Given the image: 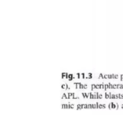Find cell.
I'll return each instance as SVG.
<instances>
[{
  "instance_id": "cell-1",
  "label": "cell",
  "mask_w": 123,
  "mask_h": 115,
  "mask_svg": "<svg viewBox=\"0 0 123 115\" xmlns=\"http://www.w3.org/2000/svg\"><path fill=\"white\" fill-rule=\"evenodd\" d=\"M111 93L110 92H105V98L106 99H109Z\"/></svg>"
},
{
  "instance_id": "cell-2",
  "label": "cell",
  "mask_w": 123,
  "mask_h": 115,
  "mask_svg": "<svg viewBox=\"0 0 123 115\" xmlns=\"http://www.w3.org/2000/svg\"><path fill=\"white\" fill-rule=\"evenodd\" d=\"M66 78L68 79V74L67 73H62V79Z\"/></svg>"
},
{
  "instance_id": "cell-3",
  "label": "cell",
  "mask_w": 123,
  "mask_h": 115,
  "mask_svg": "<svg viewBox=\"0 0 123 115\" xmlns=\"http://www.w3.org/2000/svg\"><path fill=\"white\" fill-rule=\"evenodd\" d=\"M73 74H68V80H69V81H72V80L73 79Z\"/></svg>"
},
{
  "instance_id": "cell-4",
  "label": "cell",
  "mask_w": 123,
  "mask_h": 115,
  "mask_svg": "<svg viewBox=\"0 0 123 115\" xmlns=\"http://www.w3.org/2000/svg\"><path fill=\"white\" fill-rule=\"evenodd\" d=\"M68 95L70 99H73V97H74V93H68Z\"/></svg>"
},
{
  "instance_id": "cell-5",
  "label": "cell",
  "mask_w": 123,
  "mask_h": 115,
  "mask_svg": "<svg viewBox=\"0 0 123 115\" xmlns=\"http://www.w3.org/2000/svg\"><path fill=\"white\" fill-rule=\"evenodd\" d=\"M80 83H74V85L76 86V89H80Z\"/></svg>"
},
{
  "instance_id": "cell-6",
  "label": "cell",
  "mask_w": 123,
  "mask_h": 115,
  "mask_svg": "<svg viewBox=\"0 0 123 115\" xmlns=\"http://www.w3.org/2000/svg\"><path fill=\"white\" fill-rule=\"evenodd\" d=\"M67 87H68L67 84H62V85H61V87H62V89H64L67 90Z\"/></svg>"
},
{
  "instance_id": "cell-7",
  "label": "cell",
  "mask_w": 123,
  "mask_h": 115,
  "mask_svg": "<svg viewBox=\"0 0 123 115\" xmlns=\"http://www.w3.org/2000/svg\"><path fill=\"white\" fill-rule=\"evenodd\" d=\"M94 99H98V92H95V93H94Z\"/></svg>"
},
{
  "instance_id": "cell-8",
  "label": "cell",
  "mask_w": 123,
  "mask_h": 115,
  "mask_svg": "<svg viewBox=\"0 0 123 115\" xmlns=\"http://www.w3.org/2000/svg\"><path fill=\"white\" fill-rule=\"evenodd\" d=\"M100 89H105V83H102V84H100Z\"/></svg>"
},
{
  "instance_id": "cell-9",
  "label": "cell",
  "mask_w": 123,
  "mask_h": 115,
  "mask_svg": "<svg viewBox=\"0 0 123 115\" xmlns=\"http://www.w3.org/2000/svg\"><path fill=\"white\" fill-rule=\"evenodd\" d=\"M62 99H67V95L66 94V93H63V95H62Z\"/></svg>"
},
{
  "instance_id": "cell-10",
  "label": "cell",
  "mask_w": 123,
  "mask_h": 115,
  "mask_svg": "<svg viewBox=\"0 0 123 115\" xmlns=\"http://www.w3.org/2000/svg\"><path fill=\"white\" fill-rule=\"evenodd\" d=\"M95 89H96V85H95V84H92V85H91V91H94Z\"/></svg>"
},
{
  "instance_id": "cell-11",
  "label": "cell",
  "mask_w": 123,
  "mask_h": 115,
  "mask_svg": "<svg viewBox=\"0 0 123 115\" xmlns=\"http://www.w3.org/2000/svg\"><path fill=\"white\" fill-rule=\"evenodd\" d=\"M82 109V105H80V104H78V105H77V110H81Z\"/></svg>"
},
{
  "instance_id": "cell-12",
  "label": "cell",
  "mask_w": 123,
  "mask_h": 115,
  "mask_svg": "<svg viewBox=\"0 0 123 115\" xmlns=\"http://www.w3.org/2000/svg\"><path fill=\"white\" fill-rule=\"evenodd\" d=\"M82 109H88V104H82Z\"/></svg>"
},
{
  "instance_id": "cell-13",
  "label": "cell",
  "mask_w": 123,
  "mask_h": 115,
  "mask_svg": "<svg viewBox=\"0 0 123 115\" xmlns=\"http://www.w3.org/2000/svg\"><path fill=\"white\" fill-rule=\"evenodd\" d=\"M109 99H115V95L112 94V93H111V95Z\"/></svg>"
},
{
  "instance_id": "cell-14",
  "label": "cell",
  "mask_w": 123,
  "mask_h": 115,
  "mask_svg": "<svg viewBox=\"0 0 123 115\" xmlns=\"http://www.w3.org/2000/svg\"><path fill=\"white\" fill-rule=\"evenodd\" d=\"M105 91H106V90H108L109 88V85L108 84H105Z\"/></svg>"
},
{
  "instance_id": "cell-15",
  "label": "cell",
  "mask_w": 123,
  "mask_h": 115,
  "mask_svg": "<svg viewBox=\"0 0 123 115\" xmlns=\"http://www.w3.org/2000/svg\"><path fill=\"white\" fill-rule=\"evenodd\" d=\"M98 78H99V79H105L104 75H103V74H100L99 75V77H98Z\"/></svg>"
},
{
  "instance_id": "cell-16",
  "label": "cell",
  "mask_w": 123,
  "mask_h": 115,
  "mask_svg": "<svg viewBox=\"0 0 123 115\" xmlns=\"http://www.w3.org/2000/svg\"><path fill=\"white\" fill-rule=\"evenodd\" d=\"M108 85H109V89H113V85L111 84L110 83H108Z\"/></svg>"
},
{
  "instance_id": "cell-17",
  "label": "cell",
  "mask_w": 123,
  "mask_h": 115,
  "mask_svg": "<svg viewBox=\"0 0 123 115\" xmlns=\"http://www.w3.org/2000/svg\"><path fill=\"white\" fill-rule=\"evenodd\" d=\"M88 109H92V104H88Z\"/></svg>"
},
{
  "instance_id": "cell-18",
  "label": "cell",
  "mask_w": 123,
  "mask_h": 115,
  "mask_svg": "<svg viewBox=\"0 0 123 115\" xmlns=\"http://www.w3.org/2000/svg\"><path fill=\"white\" fill-rule=\"evenodd\" d=\"M90 99H94V93H92L91 92V95H90Z\"/></svg>"
},
{
  "instance_id": "cell-19",
  "label": "cell",
  "mask_w": 123,
  "mask_h": 115,
  "mask_svg": "<svg viewBox=\"0 0 123 115\" xmlns=\"http://www.w3.org/2000/svg\"><path fill=\"white\" fill-rule=\"evenodd\" d=\"M116 104H114V103H112V109H115V107H116Z\"/></svg>"
},
{
  "instance_id": "cell-20",
  "label": "cell",
  "mask_w": 123,
  "mask_h": 115,
  "mask_svg": "<svg viewBox=\"0 0 123 115\" xmlns=\"http://www.w3.org/2000/svg\"><path fill=\"white\" fill-rule=\"evenodd\" d=\"M74 104H70V109H74Z\"/></svg>"
},
{
  "instance_id": "cell-21",
  "label": "cell",
  "mask_w": 123,
  "mask_h": 115,
  "mask_svg": "<svg viewBox=\"0 0 123 115\" xmlns=\"http://www.w3.org/2000/svg\"><path fill=\"white\" fill-rule=\"evenodd\" d=\"M109 109H112V103H111L110 104H109Z\"/></svg>"
},
{
  "instance_id": "cell-22",
  "label": "cell",
  "mask_w": 123,
  "mask_h": 115,
  "mask_svg": "<svg viewBox=\"0 0 123 115\" xmlns=\"http://www.w3.org/2000/svg\"><path fill=\"white\" fill-rule=\"evenodd\" d=\"M96 89H100V86L99 84H97V85H96Z\"/></svg>"
},
{
  "instance_id": "cell-23",
  "label": "cell",
  "mask_w": 123,
  "mask_h": 115,
  "mask_svg": "<svg viewBox=\"0 0 123 115\" xmlns=\"http://www.w3.org/2000/svg\"><path fill=\"white\" fill-rule=\"evenodd\" d=\"M105 79H109V74H105L104 75Z\"/></svg>"
},
{
  "instance_id": "cell-24",
  "label": "cell",
  "mask_w": 123,
  "mask_h": 115,
  "mask_svg": "<svg viewBox=\"0 0 123 115\" xmlns=\"http://www.w3.org/2000/svg\"><path fill=\"white\" fill-rule=\"evenodd\" d=\"M98 109H103V104H98Z\"/></svg>"
},
{
  "instance_id": "cell-25",
  "label": "cell",
  "mask_w": 123,
  "mask_h": 115,
  "mask_svg": "<svg viewBox=\"0 0 123 115\" xmlns=\"http://www.w3.org/2000/svg\"><path fill=\"white\" fill-rule=\"evenodd\" d=\"M102 98H103V95L98 94V99H102Z\"/></svg>"
},
{
  "instance_id": "cell-26",
  "label": "cell",
  "mask_w": 123,
  "mask_h": 115,
  "mask_svg": "<svg viewBox=\"0 0 123 115\" xmlns=\"http://www.w3.org/2000/svg\"><path fill=\"white\" fill-rule=\"evenodd\" d=\"M82 95L83 97H84V98H86V93H82Z\"/></svg>"
},
{
  "instance_id": "cell-27",
  "label": "cell",
  "mask_w": 123,
  "mask_h": 115,
  "mask_svg": "<svg viewBox=\"0 0 123 115\" xmlns=\"http://www.w3.org/2000/svg\"><path fill=\"white\" fill-rule=\"evenodd\" d=\"M118 88L117 85H113V89H116Z\"/></svg>"
},
{
  "instance_id": "cell-28",
  "label": "cell",
  "mask_w": 123,
  "mask_h": 115,
  "mask_svg": "<svg viewBox=\"0 0 123 115\" xmlns=\"http://www.w3.org/2000/svg\"><path fill=\"white\" fill-rule=\"evenodd\" d=\"M109 79H113L112 74H109Z\"/></svg>"
},
{
  "instance_id": "cell-29",
  "label": "cell",
  "mask_w": 123,
  "mask_h": 115,
  "mask_svg": "<svg viewBox=\"0 0 123 115\" xmlns=\"http://www.w3.org/2000/svg\"><path fill=\"white\" fill-rule=\"evenodd\" d=\"M80 89H84V85H82V84H80Z\"/></svg>"
},
{
  "instance_id": "cell-30",
  "label": "cell",
  "mask_w": 123,
  "mask_h": 115,
  "mask_svg": "<svg viewBox=\"0 0 123 115\" xmlns=\"http://www.w3.org/2000/svg\"><path fill=\"white\" fill-rule=\"evenodd\" d=\"M92 109H96V104H92Z\"/></svg>"
},
{
  "instance_id": "cell-31",
  "label": "cell",
  "mask_w": 123,
  "mask_h": 115,
  "mask_svg": "<svg viewBox=\"0 0 123 115\" xmlns=\"http://www.w3.org/2000/svg\"><path fill=\"white\" fill-rule=\"evenodd\" d=\"M116 107H115V109H116V110H118V104H117V103H116Z\"/></svg>"
},
{
  "instance_id": "cell-32",
  "label": "cell",
  "mask_w": 123,
  "mask_h": 115,
  "mask_svg": "<svg viewBox=\"0 0 123 115\" xmlns=\"http://www.w3.org/2000/svg\"><path fill=\"white\" fill-rule=\"evenodd\" d=\"M84 89H87L88 88V85H84Z\"/></svg>"
},
{
  "instance_id": "cell-33",
  "label": "cell",
  "mask_w": 123,
  "mask_h": 115,
  "mask_svg": "<svg viewBox=\"0 0 123 115\" xmlns=\"http://www.w3.org/2000/svg\"><path fill=\"white\" fill-rule=\"evenodd\" d=\"M62 109H66V104H62Z\"/></svg>"
},
{
  "instance_id": "cell-34",
  "label": "cell",
  "mask_w": 123,
  "mask_h": 115,
  "mask_svg": "<svg viewBox=\"0 0 123 115\" xmlns=\"http://www.w3.org/2000/svg\"><path fill=\"white\" fill-rule=\"evenodd\" d=\"M118 98H119V95L117 94L116 95H115V99H118Z\"/></svg>"
},
{
  "instance_id": "cell-35",
  "label": "cell",
  "mask_w": 123,
  "mask_h": 115,
  "mask_svg": "<svg viewBox=\"0 0 123 115\" xmlns=\"http://www.w3.org/2000/svg\"><path fill=\"white\" fill-rule=\"evenodd\" d=\"M98 103H96V109H98Z\"/></svg>"
},
{
  "instance_id": "cell-36",
  "label": "cell",
  "mask_w": 123,
  "mask_h": 115,
  "mask_svg": "<svg viewBox=\"0 0 123 115\" xmlns=\"http://www.w3.org/2000/svg\"><path fill=\"white\" fill-rule=\"evenodd\" d=\"M119 98H123V95H119Z\"/></svg>"
},
{
  "instance_id": "cell-37",
  "label": "cell",
  "mask_w": 123,
  "mask_h": 115,
  "mask_svg": "<svg viewBox=\"0 0 123 115\" xmlns=\"http://www.w3.org/2000/svg\"><path fill=\"white\" fill-rule=\"evenodd\" d=\"M106 108V105L105 104H103V109H105Z\"/></svg>"
},
{
  "instance_id": "cell-38",
  "label": "cell",
  "mask_w": 123,
  "mask_h": 115,
  "mask_svg": "<svg viewBox=\"0 0 123 115\" xmlns=\"http://www.w3.org/2000/svg\"><path fill=\"white\" fill-rule=\"evenodd\" d=\"M117 86H118V88H120V87H121V85H117Z\"/></svg>"
},
{
  "instance_id": "cell-39",
  "label": "cell",
  "mask_w": 123,
  "mask_h": 115,
  "mask_svg": "<svg viewBox=\"0 0 123 115\" xmlns=\"http://www.w3.org/2000/svg\"><path fill=\"white\" fill-rule=\"evenodd\" d=\"M88 75H92V74H91V73H88Z\"/></svg>"
}]
</instances>
